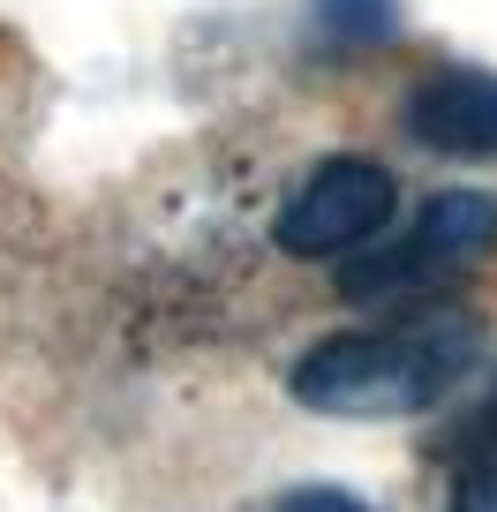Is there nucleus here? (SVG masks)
Here are the masks:
<instances>
[{"label": "nucleus", "instance_id": "1", "mask_svg": "<svg viewBox=\"0 0 497 512\" xmlns=\"http://www.w3.org/2000/svg\"><path fill=\"white\" fill-rule=\"evenodd\" d=\"M467 332L460 324H400V332H339L294 362V400L339 422H392L422 415L460 384Z\"/></svg>", "mask_w": 497, "mask_h": 512}, {"label": "nucleus", "instance_id": "2", "mask_svg": "<svg viewBox=\"0 0 497 512\" xmlns=\"http://www.w3.org/2000/svg\"><path fill=\"white\" fill-rule=\"evenodd\" d=\"M497 249V204L482 189H445L437 204H422V219L400 241H362L339 256V294L347 302H385V294H415L437 279L467 272Z\"/></svg>", "mask_w": 497, "mask_h": 512}, {"label": "nucleus", "instance_id": "3", "mask_svg": "<svg viewBox=\"0 0 497 512\" xmlns=\"http://www.w3.org/2000/svg\"><path fill=\"white\" fill-rule=\"evenodd\" d=\"M392 204H400V181L377 159H324L302 181V196L279 211L272 234L287 256H347L392 226Z\"/></svg>", "mask_w": 497, "mask_h": 512}, {"label": "nucleus", "instance_id": "4", "mask_svg": "<svg viewBox=\"0 0 497 512\" xmlns=\"http://www.w3.org/2000/svg\"><path fill=\"white\" fill-rule=\"evenodd\" d=\"M407 128H415V144L445 151V159H497V76L437 68L407 98Z\"/></svg>", "mask_w": 497, "mask_h": 512}, {"label": "nucleus", "instance_id": "5", "mask_svg": "<svg viewBox=\"0 0 497 512\" xmlns=\"http://www.w3.org/2000/svg\"><path fill=\"white\" fill-rule=\"evenodd\" d=\"M452 512H497V407L475 430V467H467L460 490H452Z\"/></svg>", "mask_w": 497, "mask_h": 512}, {"label": "nucleus", "instance_id": "6", "mask_svg": "<svg viewBox=\"0 0 497 512\" xmlns=\"http://www.w3.org/2000/svg\"><path fill=\"white\" fill-rule=\"evenodd\" d=\"M324 31H339V46L392 31V0H324Z\"/></svg>", "mask_w": 497, "mask_h": 512}, {"label": "nucleus", "instance_id": "7", "mask_svg": "<svg viewBox=\"0 0 497 512\" xmlns=\"http://www.w3.org/2000/svg\"><path fill=\"white\" fill-rule=\"evenodd\" d=\"M272 512H369L362 497H347V490H324V482H309V490H287Z\"/></svg>", "mask_w": 497, "mask_h": 512}]
</instances>
